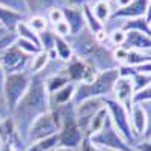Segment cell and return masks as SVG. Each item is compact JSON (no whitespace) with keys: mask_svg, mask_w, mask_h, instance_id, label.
Returning a JSON list of instances; mask_svg holds the SVG:
<instances>
[{"mask_svg":"<svg viewBox=\"0 0 151 151\" xmlns=\"http://www.w3.org/2000/svg\"><path fill=\"white\" fill-rule=\"evenodd\" d=\"M91 11H92V14L97 17V20L100 23H106L110 15H112V8L109 5V2H106V0H95V2L91 5Z\"/></svg>","mask_w":151,"mask_h":151,"instance_id":"obj_22","label":"cell"},{"mask_svg":"<svg viewBox=\"0 0 151 151\" xmlns=\"http://www.w3.org/2000/svg\"><path fill=\"white\" fill-rule=\"evenodd\" d=\"M59 127L60 125H59L58 115L55 113V110H50V112L44 113V115L38 116L32 122L26 137H24V144L27 147L32 142L45 139V137H50V136H55V134H58Z\"/></svg>","mask_w":151,"mask_h":151,"instance_id":"obj_6","label":"cell"},{"mask_svg":"<svg viewBox=\"0 0 151 151\" xmlns=\"http://www.w3.org/2000/svg\"><path fill=\"white\" fill-rule=\"evenodd\" d=\"M77 151H103V148L95 147L94 144H91V141L88 139V137H85V139L82 141V144H80V147H79Z\"/></svg>","mask_w":151,"mask_h":151,"instance_id":"obj_42","label":"cell"},{"mask_svg":"<svg viewBox=\"0 0 151 151\" xmlns=\"http://www.w3.org/2000/svg\"><path fill=\"white\" fill-rule=\"evenodd\" d=\"M38 38H40V47L44 52H50V50L55 48V42H56V35L52 30V27H48L47 30L38 33Z\"/></svg>","mask_w":151,"mask_h":151,"instance_id":"obj_28","label":"cell"},{"mask_svg":"<svg viewBox=\"0 0 151 151\" xmlns=\"http://www.w3.org/2000/svg\"><path fill=\"white\" fill-rule=\"evenodd\" d=\"M50 151H53V150H50Z\"/></svg>","mask_w":151,"mask_h":151,"instance_id":"obj_55","label":"cell"},{"mask_svg":"<svg viewBox=\"0 0 151 151\" xmlns=\"http://www.w3.org/2000/svg\"><path fill=\"white\" fill-rule=\"evenodd\" d=\"M129 118H130V125L132 132L137 139H142L145 129H147V113L142 104H132L129 110Z\"/></svg>","mask_w":151,"mask_h":151,"instance_id":"obj_11","label":"cell"},{"mask_svg":"<svg viewBox=\"0 0 151 151\" xmlns=\"http://www.w3.org/2000/svg\"><path fill=\"white\" fill-rule=\"evenodd\" d=\"M112 55L118 65H124L125 60H127V56H129V50L124 47H115V48H112Z\"/></svg>","mask_w":151,"mask_h":151,"instance_id":"obj_40","label":"cell"},{"mask_svg":"<svg viewBox=\"0 0 151 151\" xmlns=\"http://www.w3.org/2000/svg\"><path fill=\"white\" fill-rule=\"evenodd\" d=\"M3 144H5V142L2 141V137H0V150H2V147H3Z\"/></svg>","mask_w":151,"mask_h":151,"instance_id":"obj_51","label":"cell"},{"mask_svg":"<svg viewBox=\"0 0 151 151\" xmlns=\"http://www.w3.org/2000/svg\"><path fill=\"white\" fill-rule=\"evenodd\" d=\"M104 106L107 109V113L110 116L112 124L115 125V129L119 132V134L127 141L132 147H134L139 139L133 134L132 132V125H130V118H129V110L125 109L122 104H119L118 101H115L112 97H104L103 98Z\"/></svg>","mask_w":151,"mask_h":151,"instance_id":"obj_5","label":"cell"},{"mask_svg":"<svg viewBox=\"0 0 151 151\" xmlns=\"http://www.w3.org/2000/svg\"><path fill=\"white\" fill-rule=\"evenodd\" d=\"M48 62H50V58H48V53L44 52V50H41L40 53H36L30 58V62H29V67H27V71L35 76V74H40L42 73L47 65H48Z\"/></svg>","mask_w":151,"mask_h":151,"instance_id":"obj_20","label":"cell"},{"mask_svg":"<svg viewBox=\"0 0 151 151\" xmlns=\"http://www.w3.org/2000/svg\"><path fill=\"white\" fill-rule=\"evenodd\" d=\"M50 110H52V104H50V95L45 89L44 74L42 73L35 74L30 79V85L27 88L26 94L23 95V98L20 100V103L17 104V107L14 109V112L11 115L23 142L32 122L38 116L44 115V113Z\"/></svg>","mask_w":151,"mask_h":151,"instance_id":"obj_1","label":"cell"},{"mask_svg":"<svg viewBox=\"0 0 151 151\" xmlns=\"http://www.w3.org/2000/svg\"><path fill=\"white\" fill-rule=\"evenodd\" d=\"M0 151H14V148H12L9 144H3V147H2V150Z\"/></svg>","mask_w":151,"mask_h":151,"instance_id":"obj_49","label":"cell"},{"mask_svg":"<svg viewBox=\"0 0 151 151\" xmlns=\"http://www.w3.org/2000/svg\"><path fill=\"white\" fill-rule=\"evenodd\" d=\"M88 139L91 141L98 148H104V150H116V151H136L124 137L119 134V132L115 129V125L112 124L110 116L107 115L106 122L103 125V129L88 136Z\"/></svg>","mask_w":151,"mask_h":151,"instance_id":"obj_4","label":"cell"},{"mask_svg":"<svg viewBox=\"0 0 151 151\" xmlns=\"http://www.w3.org/2000/svg\"><path fill=\"white\" fill-rule=\"evenodd\" d=\"M142 106L147 113V129H145L142 139H151V103H144Z\"/></svg>","mask_w":151,"mask_h":151,"instance_id":"obj_41","label":"cell"},{"mask_svg":"<svg viewBox=\"0 0 151 151\" xmlns=\"http://www.w3.org/2000/svg\"><path fill=\"white\" fill-rule=\"evenodd\" d=\"M58 142H59L58 134H55V136H50V137H45V139L29 144L24 151H50L58 147Z\"/></svg>","mask_w":151,"mask_h":151,"instance_id":"obj_25","label":"cell"},{"mask_svg":"<svg viewBox=\"0 0 151 151\" xmlns=\"http://www.w3.org/2000/svg\"><path fill=\"white\" fill-rule=\"evenodd\" d=\"M151 60V53L147 52H139V50H129V56L127 60H125V65H130V67H137L144 64V62Z\"/></svg>","mask_w":151,"mask_h":151,"instance_id":"obj_29","label":"cell"},{"mask_svg":"<svg viewBox=\"0 0 151 151\" xmlns=\"http://www.w3.org/2000/svg\"><path fill=\"white\" fill-rule=\"evenodd\" d=\"M0 6L8 8L11 11H15L18 14H21L23 17H29V12H27V6L24 0H0Z\"/></svg>","mask_w":151,"mask_h":151,"instance_id":"obj_31","label":"cell"},{"mask_svg":"<svg viewBox=\"0 0 151 151\" xmlns=\"http://www.w3.org/2000/svg\"><path fill=\"white\" fill-rule=\"evenodd\" d=\"M74 91H76V83L70 82L64 88H60L59 91L52 94L50 95V104H52V107H58V106H64V104L73 103Z\"/></svg>","mask_w":151,"mask_h":151,"instance_id":"obj_16","label":"cell"},{"mask_svg":"<svg viewBox=\"0 0 151 151\" xmlns=\"http://www.w3.org/2000/svg\"><path fill=\"white\" fill-rule=\"evenodd\" d=\"M144 103H151V83L144 89L134 92L133 95V104H144Z\"/></svg>","mask_w":151,"mask_h":151,"instance_id":"obj_35","label":"cell"},{"mask_svg":"<svg viewBox=\"0 0 151 151\" xmlns=\"http://www.w3.org/2000/svg\"><path fill=\"white\" fill-rule=\"evenodd\" d=\"M32 74L29 71H21V73H14V74H6V79L2 88V94L5 98L6 107L9 113L12 115L14 109L20 103L23 95L26 94L27 88L30 85Z\"/></svg>","mask_w":151,"mask_h":151,"instance_id":"obj_3","label":"cell"},{"mask_svg":"<svg viewBox=\"0 0 151 151\" xmlns=\"http://www.w3.org/2000/svg\"><path fill=\"white\" fill-rule=\"evenodd\" d=\"M107 109H106V106L103 107V109H100L95 115L91 118V121H89V124H88V127H86V133H85V136L88 137V136H91V134H94V133H97V132H100L103 129V125H104V122H106V118H107Z\"/></svg>","mask_w":151,"mask_h":151,"instance_id":"obj_21","label":"cell"},{"mask_svg":"<svg viewBox=\"0 0 151 151\" xmlns=\"http://www.w3.org/2000/svg\"><path fill=\"white\" fill-rule=\"evenodd\" d=\"M26 23L29 24V27L35 33H41V32H44V30H47L50 27V24L47 21V17H42V15H29L26 18Z\"/></svg>","mask_w":151,"mask_h":151,"instance_id":"obj_30","label":"cell"},{"mask_svg":"<svg viewBox=\"0 0 151 151\" xmlns=\"http://www.w3.org/2000/svg\"><path fill=\"white\" fill-rule=\"evenodd\" d=\"M133 2V0H112V2H109L112 11H116V9H121V8H125L127 5H130Z\"/></svg>","mask_w":151,"mask_h":151,"instance_id":"obj_44","label":"cell"},{"mask_svg":"<svg viewBox=\"0 0 151 151\" xmlns=\"http://www.w3.org/2000/svg\"><path fill=\"white\" fill-rule=\"evenodd\" d=\"M118 70H110L104 73H98L94 82L91 83H77L73 97V104H79L88 98H104L110 97L113 91V85L118 80Z\"/></svg>","mask_w":151,"mask_h":151,"instance_id":"obj_2","label":"cell"},{"mask_svg":"<svg viewBox=\"0 0 151 151\" xmlns=\"http://www.w3.org/2000/svg\"><path fill=\"white\" fill-rule=\"evenodd\" d=\"M86 70H88V65H86V62L77 56H73L70 62H67L65 64V74L68 76V79L70 82L73 83H80L85 77V74H86Z\"/></svg>","mask_w":151,"mask_h":151,"instance_id":"obj_15","label":"cell"},{"mask_svg":"<svg viewBox=\"0 0 151 151\" xmlns=\"http://www.w3.org/2000/svg\"><path fill=\"white\" fill-rule=\"evenodd\" d=\"M17 33L15 32H6L3 36H0V55H2L3 52H6V50L9 47H12L15 44L17 41Z\"/></svg>","mask_w":151,"mask_h":151,"instance_id":"obj_37","label":"cell"},{"mask_svg":"<svg viewBox=\"0 0 151 151\" xmlns=\"http://www.w3.org/2000/svg\"><path fill=\"white\" fill-rule=\"evenodd\" d=\"M53 151H77V150H73V148H67V147H60V145H58Z\"/></svg>","mask_w":151,"mask_h":151,"instance_id":"obj_48","label":"cell"},{"mask_svg":"<svg viewBox=\"0 0 151 151\" xmlns=\"http://www.w3.org/2000/svg\"><path fill=\"white\" fill-rule=\"evenodd\" d=\"M148 23L151 21V0H148V5H147V11H145V17H144Z\"/></svg>","mask_w":151,"mask_h":151,"instance_id":"obj_46","label":"cell"},{"mask_svg":"<svg viewBox=\"0 0 151 151\" xmlns=\"http://www.w3.org/2000/svg\"><path fill=\"white\" fill-rule=\"evenodd\" d=\"M83 15H85L86 29L89 30L92 35H97L98 32L104 30V24L97 20V17L92 14V11H91V6H85L83 8Z\"/></svg>","mask_w":151,"mask_h":151,"instance_id":"obj_26","label":"cell"},{"mask_svg":"<svg viewBox=\"0 0 151 151\" xmlns=\"http://www.w3.org/2000/svg\"><path fill=\"white\" fill-rule=\"evenodd\" d=\"M95 0H58L59 8H79L83 9L85 6H91Z\"/></svg>","mask_w":151,"mask_h":151,"instance_id":"obj_34","label":"cell"},{"mask_svg":"<svg viewBox=\"0 0 151 151\" xmlns=\"http://www.w3.org/2000/svg\"><path fill=\"white\" fill-rule=\"evenodd\" d=\"M132 83H133V89L134 92L144 89L151 83V74H141V73H136L133 77H132Z\"/></svg>","mask_w":151,"mask_h":151,"instance_id":"obj_33","label":"cell"},{"mask_svg":"<svg viewBox=\"0 0 151 151\" xmlns=\"http://www.w3.org/2000/svg\"><path fill=\"white\" fill-rule=\"evenodd\" d=\"M67 41H68V44L73 48L74 56H77L80 59H85L98 44L95 41V36L86 27L83 30H80L79 33H76V35H70L67 38Z\"/></svg>","mask_w":151,"mask_h":151,"instance_id":"obj_9","label":"cell"},{"mask_svg":"<svg viewBox=\"0 0 151 151\" xmlns=\"http://www.w3.org/2000/svg\"><path fill=\"white\" fill-rule=\"evenodd\" d=\"M83 60L98 73H104V71L118 68V64L115 62L113 55H112V48L107 45H101V44H97V47Z\"/></svg>","mask_w":151,"mask_h":151,"instance_id":"obj_8","label":"cell"},{"mask_svg":"<svg viewBox=\"0 0 151 151\" xmlns=\"http://www.w3.org/2000/svg\"><path fill=\"white\" fill-rule=\"evenodd\" d=\"M106 2H112V0H106Z\"/></svg>","mask_w":151,"mask_h":151,"instance_id":"obj_54","label":"cell"},{"mask_svg":"<svg viewBox=\"0 0 151 151\" xmlns=\"http://www.w3.org/2000/svg\"><path fill=\"white\" fill-rule=\"evenodd\" d=\"M6 32H8V30H6L5 27H2V26H0V36H3V35H5Z\"/></svg>","mask_w":151,"mask_h":151,"instance_id":"obj_50","label":"cell"},{"mask_svg":"<svg viewBox=\"0 0 151 151\" xmlns=\"http://www.w3.org/2000/svg\"><path fill=\"white\" fill-rule=\"evenodd\" d=\"M133 95H134V89H133V83L130 77H118V80L113 85V91H112V98L118 101L119 104H122L127 110H130L132 104H133Z\"/></svg>","mask_w":151,"mask_h":151,"instance_id":"obj_10","label":"cell"},{"mask_svg":"<svg viewBox=\"0 0 151 151\" xmlns=\"http://www.w3.org/2000/svg\"><path fill=\"white\" fill-rule=\"evenodd\" d=\"M5 79H6V73L3 71L2 65H0V91H2V88H3V83H5Z\"/></svg>","mask_w":151,"mask_h":151,"instance_id":"obj_47","label":"cell"},{"mask_svg":"<svg viewBox=\"0 0 151 151\" xmlns=\"http://www.w3.org/2000/svg\"><path fill=\"white\" fill-rule=\"evenodd\" d=\"M15 33H17L18 38H23V40L32 41L33 44H36L38 47H40V38H38V33H35V32L29 27V24L26 23V20H24V21H20V23L17 24ZM40 48H41V47H40Z\"/></svg>","mask_w":151,"mask_h":151,"instance_id":"obj_27","label":"cell"},{"mask_svg":"<svg viewBox=\"0 0 151 151\" xmlns=\"http://www.w3.org/2000/svg\"><path fill=\"white\" fill-rule=\"evenodd\" d=\"M64 12V21L70 26L71 35L79 33L86 27L85 23V15H83V9L79 8H60Z\"/></svg>","mask_w":151,"mask_h":151,"instance_id":"obj_14","label":"cell"},{"mask_svg":"<svg viewBox=\"0 0 151 151\" xmlns=\"http://www.w3.org/2000/svg\"><path fill=\"white\" fill-rule=\"evenodd\" d=\"M136 73H141V74H151V60L148 62H144V64L137 65V67H133Z\"/></svg>","mask_w":151,"mask_h":151,"instance_id":"obj_45","label":"cell"},{"mask_svg":"<svg viewBox=\"0 0 151 151\" xmlns=\"http://www.w3.org/2000/svg\"><path fill=\"white\" fill-rule=\"evenodd\" d=\"M15 45L21 50L23 53H26V55H29V56H33V55H36V53L41 52V48L38 47L36 44H33L32 41H27V40H23V38H17Z\"/></svg>","mask_w":151,"mask_h":151,"instance_id":"obj_32","label":"cell"},{"mask_svg":"<svg viewBox=\"0 0 151 151\" xmlns=\"http://www.w3.org/2000/svg\"><path fill=\"white\" fill-rule=\"evenodd\" d=\"M122 47L127 50H139V52L151 53V36L142 32L129 30L125 32V41Z\"/></svg>","mask_w":151,"mask_h":151,"instance_id":"obj_12","label":"cell"},{"mask_svg":"<svg viewBox=\"0 0 151 151\" xmlns=\"http://www.w3.org/2000/svg\"><path fill=\"white\" fill-rule=\"evenodd\" d=\"M45 17H47V21L50 24V27H52V26H55V24H58L59 21H64V12H62V9L59 6H55L47 12Z\"/></svg>","mask_w":151,"mask_h":151,"instance_id":"obj_38","label":"cell"},{"mask_svg":"<svg viewBox=\"0 0 151 151\" xmlns=\"http://www.w3.org/2000/svg\"><path fill=\"white\" fill-rule=\"evenodd\" d=\"M24 2H26L29 15L45 17L50 9L58 6V0H24Z\"/></svg>","mask_w":151,"mask_h":151,"instance_id":"obj_19","label":"cell"},{"mask_svg":"<svg viewBox=\"0 0 151 151\" xmlns=\"http://www.w3.org/2000/svg\"><path fill=\"white\" fill-rule=\"evenodd\" d=\"M125 41V30L119 29L109 33V47L110 48H115V47H122Z\"/></svg>","mask_w":151,"mask_h":151,"instance_id":"obj_36","label":"cell"},{"mask_svg":"<svg viewBox=\"0 0 151 151\" xmlns=\"http://www.w3.org/2000/svg\"><path fill=\"white\" fill-rule=\"evenodd\" d=\"M30 58L32 56L23 53L21 50L14 44L12 47H9L6 52H3L2 55H0V65H2V68H3V71L6 74L27 71Z\"/></svg>","mask_w":151,"mask_h":151,"instance_id":"obj_7","label":"cell"},{"mask_svg":"<svg viewBox=\"0 0 151 151\" xmlns=\"http://www.w3.org/2000/svg\"><path fill=\"white\" fill-rule=\"evenodd\" d=\"M150 29H151V21H150Z\"/></svg>","mask_w":151,"mask_h":151,"instance_id":"obj_53","label":"cell"},{"mask_svg":"<svg viewBox=\"0 0 151 151\" xmlns=\"http://www.w3.org/2000/svg\"><path fill=\"white\" fill-rule=\"evenodd\" d=\"M52 30L55 32V35L56 36H59V38H67L71 35V30H70V26L65 23V21H59L58 24H55V26H52Z\"/></svg>","mask_w":151,"mask_h":151,"instance_id":"obj_39","label":"cell"},{"mask_svg":"<svg viewBox=\"0 0 151 151\" xmlns=\"http://www.w3.org/2000/svg\"><path fill=\"white\" fill-rule=\"evenodd\" d=\"M24 20H26V17H23L18 12L0 6V26L5 27L8 32H15L17 24Z\"/></svg>","mask_w":151,"mask_h":151,"instance_id":"obj_17","label":"cell"},{"mask_svg":"<svg viewBox=\"0 0 151 151\" xmlns=\"http://www.w3.org/2000/svg\"><path fill=\"white\" fill-rule=\"evenodd\" d=\"M133 148L136 151H151V139H139Z\"/></svg>","mask_w":151,"mask_h":151,"instance_id":"obj_43","label":"cell"},{"mask_svg":"<svg viewBox=\"0 0 151 151\" xmlns=\"http://www.w3.org/2000/svg\"><path fill=\"white\" fill-rule=\"evenodd\" d=\"M55 52H56V55H58V60L64 62V64L70 62V60H71V58L74 56L73 48H71V45L68 44V41L65 40V38H59V36H56Z\"/></svg>","mask_w":151,"mask_h":151,"instance_id":"obj_23","label":"cell"},{"mask_svg":"<svg viewBox=\"0 0 151 151\" xmlns=\"http://www.w3.org/2000/svg\"><path fill=\"white\" fill-rule=\"evenodd\" d=\"M122 30L129 32V30H134V32H142L148 36H151V29H150V23L144 18H130V20H124V26Z\"/></svg>","mask_w":151,"mask_h":151,"instance_id":"obj_24","label":"cell"},{"mask_svg":"<svg viewBox=\"0 0 151 151\" xmlns=\"http://www.w3.org/2000/svg\"><path fill=\"white\" fill-rule=\"evenodd\" d=\"M103 151H116V150H104V148H103Z\"/></svg>","mask_w":151,"mask_h":151,"instance_id":"obj_52","label":"cell"},{"mask_svg":"<svg viewBox=\"0 0 151 151\" xmlns=\"http://www.w3.org/2000/svg\"><path fill=\"white\" fill-rule=\"evenodd\" d=\"M44 83H45V89H47L48 95H52L56 91H59L60 88L68 85L70 79H68V76L65 74V70H64V71H59V73H55V74H50L47 77L44 76Z\"/></svg>","mask_w":151,"mask_h":151,"instance_id":"obj_18","label":"cell"},{"mask_svg":"<svg viewBox=\"0 0 151 151\" xmlns=\"http://www.w3.org/2000/svg\"><path fill=\"white\" fill-rule=\"evenodd\" d=\"M147 5H148V0H133V2L130 5H127L125 8L113 11L110 17H116V18H122V20L145 17Z\"/></svg>","mask_w":151,"mask_h":151,"instance_id":"obj_13","label":"cell"}]
</instances>
